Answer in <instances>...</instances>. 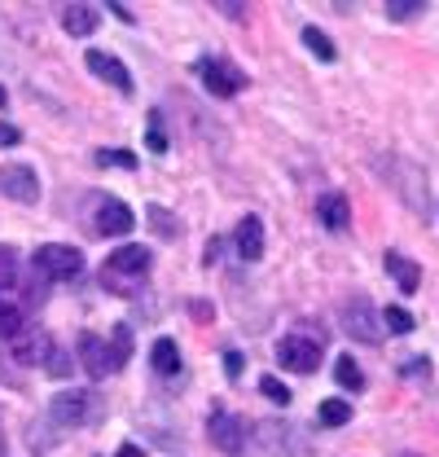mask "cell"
Listing matches in <instances>:
<instances>
[{
	"label": "cell",
	"instance_id": "1",
	"mask_svg": "<svg viewBox=\"0 0 439 457\" xmlns=\"http://www.w3.org/2000/svg\"><path fill=\"white\" fill-rule=\"evenodd\" d=\"M128 356H132V335H128V326H114L110 339H102V335H84V339H79V365H84L93 378L114 374Z\"/></svg>",
	"mask_w": 439,
	"mask_h": 457
},
{
	"label": "cell",
	"instance_id": "2",
	"mask_svg": "<svg viewBox=\"0 0 439 457\" xmlns=\"http://www.w3.org/2000/svg\"><path fill=\"white\" fill-rule=\"evenodd\" d=\"M150 278V251L145 246H119L102 269V286L119 290V295H132L141 290V282Z\"/></svg>",
	"mask_w": 439,
	"mask_h": 457
},
{
	"label": "cell",
	"instance_id": "3",
	"mask_svg": "<svg viewBox=\"0 0 439 457\" xmlns=\"http://www.w3.org/2000/svg\"><path fill=\"white\" fill-rule=\"evenodd\" d=\"M378 171L400 189V198H404L409 212H422L427 216V207H431V198H427V171L418 168V163H409V159H395V154H386L383 163H378Z\"/></svg>",
	"mask_w": 439,
	"mask_h": 457
},
{
	"label": "cell",
	"instance_id": "4",
	"mask_svg": "<svg viewBox=\"0 0 439 457\" xmlns=\"http://www.w3.org/2000/svg\"><path fill=\"white\" fill-rule=\"evenodd\" d=\"M31 269H36L45 282H75V278L84 273V251L62 246V242H49V246H40V251H36Z\"/></svg>",
	"mask_w": 439,
	"mask_h": 457
},
{
	"label": "cell",
	"instance_id": "5",
	"mask_svg": "<svg viewBox=\"0 0 439 457\" xmlns=\"http://www.w3.org/2000/svg\"><path fill=\"white\" fill-rule=\"evenodd\" d=\"M260 436H264V449L273 457H317L312 440L303 436V427H294V422H286V418L260 422Z\"/></svg>",
	"mask_w": 439,
	"mask_h": 457
},
{
	"label": "cell",
	"instance_id": "6",
	"mask_svg": "<svg viewBox=\"0 0 439 457\" xmlns=\"http://www.w3.org/2000/svg\"><path fill=\"white\" fill-rule=\"evenodd\" d=\"M343 330L352 335V339L360 343H383V317H378V308L365 299V295H352L347 303H343Z\"/></svg>",
	"mask_w": 439,
	"mask_h": 457
},
{
	"label": "cell",
	"instance_id": "7",
	"mask_svg": "<svg viewBox=\"0 0 439 457\" xmlns=\"http://www.w3.org/2000/svg\"><path fill=\"white\" fill-rule=\"evenodd\" d=\"M321 352H326V335H286L277 347V361L294 374H312L321 365Z\"/></svg>",
	"mask_w": 439,
	"mask_h": 457
},
{
	"label": "cell",
	"instance_id": "8",
	"mask_svg": "<svg viewBox=\"0 0 439 457\" xmlns=\"http://www.w3.org/2000/svg\"><path fill=\"white\" fill-rule=\"evenodd\" d=\"M194 75L207 84V93H216V97H233V93H242L246 88V75L233 66V62H224V57H203V62H194Z\"/></svg>",
	"mask_w": 439,
	"mask_h": 457
},
{
	"label": "cell",
	"instance_id": "9",
	"mask_svg": "<svg viewBox=\"0 0 439 457\" xmlns=\"http://www.w3.org/2000/svg\"><path fill=\"white\" fill-rule=\"evenodd\" d=\"M207 436H211V445H216L220 453H228V457H242V449H246V422L237 413H228V409H211Z\"/></svg>",
	"mask_w": 439,
	"mask_h": 457
},
{
	"label": "cell",
	"instance_id": "10",
	"mask_svg": "<svg viewBox=\"0 0 439 457\" xmlns=\"http://www.w3.org/2000/svg\"><path fill=\"white\" fill-rule=\"evenodd\" d=\"M0 194L13 198V203H36L40 198V176L27 163H4L0 168Z\"/></svg>",
	"mask_w": 439,
	"mask_h": 457
},
{
	"label": "cell",
	"instance_id": "11",
	"mask_svg": "<svg viewBox=\"0 0 439 457\" xmlns=\"http://www.w3.org/2000/svg\"><path fill=\"white\" fill-rule=\"evenodd\" d=\"M84 62H88V71H93L97 79H106L110 88L132 93V75H128V66H123L114 54H106V49H88V54H84Z\"/></svg>",
	"mask_w": 439,
	"mask_h": 457
},
{
	"label": "cell",
	"instance_id": "12",
	"mask_svg": "<svg viewBox=\"0 0 439 457\" xmlns=\"http://www.w3.org/2000/svg\"><path fill=\"white\" fill-rule=\"evenodd\" d=\"M132 225H137V216L123 203H114V198H106L97 207V216H93V233H102V237H123Z\"/></svg>",
	"mask_w": 439,
	"mask_h": 457
},
{
	"label": "cell",
	"instance_id": "13",
	"mask_svg": "<svg viewBox=\"0 0 439 457\" xmlns=\"http://www.w3.org/2000/svg\"><path fill=\"white\" fill-rule=\"evenodd\" d=\"M88 409H93V396H88V392H62V396H54V404H49L57 427H79V422L88 418Z\"/></svg>",
	"mask_w": 439,
	"mask_h": 457
},
{
	"label": "cell",
	"instance_id": "14",
	"mask_svg": "<svg viewBox=\"0 0 439 457\" xmlns=\"http://www.w3.org/2000/svg\"><path fill=\"white\" fill-rule=\"evenodd\" d=\"M317 220L329 228V233H343V228L352 225V203H347V194H338V189H329L317 198Z\"/></svg>",
	"mask_w": 439,
	"mask_h": 457
},
{
	"label": "cell",
	"instance_id": "15",
	"mask_svg": "<svg viewBox=\"0 0 439 457\" xmlns=\"http://www.w3.org/2000/svg\"><path fill=\"white\" fill-rule=\"evenodd\" d=\"M233 242H237V255H242L246 264H255V260L264 255V220H260V216H242Z\"/></svg>",
	"mask_w": 439,
	"mask_h": 457
},
{
	"label": "cell",
	"instance_id": "16",
	"mask_svg": "<svg viewBox=\"0 0 439 457\" xmlns=\"http://www.w3.org/2000/svg\"><path fill=\"white\" fill-rule=\"evenodd\" d=\"M383 264H386V273L395 278V286H400L404 295H413V290L422 286V269H418V264H413V260H409L404 251H386Z\"/></svg>",
	"mask_w": 439,
	"mask_h": 457
},
{
	"label": "cell",
	"instance_id": "17",
	"mask_svg": "<svg viewBox=\"0 0 439 457\" xmlns=\"http://www.w3.org/2000/svg\"><path fill=\"white\" fill-rule=\"evenodd\" d=\"M57 343L45 335V330H36L31 339H13V356L22 361V365H45L49 361V352H54Z\"/></svg>",
	"mask_w": 439,
	"mask_h": 457
},
{
	"label": "cell",
	"instance_id": "18",
	"mask_svg": "<svg viewBox=\"0 0 439 457\" xmlns=\"http://www.w3.org/2000/svg\"><path fill=\"white\" fill-rule=\"evenodd\" d=\"M27 335V312H22V303H13V299H4L0 295V339L13 343Z\"/></svg>",
	"mask_w": 439,
	"mask_h": 457
},
{
	"label": "cell",
	"instance_id": "19",
	"mask_svg": "<svg viewBox=\"0 0 439 457\" xmlns=\"http://www.w3.org/2000/svg\"><path fill=\"white\" fill-rule=\"evenodd\" d=\"M97 22H102V18H97V9H93V4H70V9L62 13V27H66L70 36H93V31H97Z\"/></svg>",
	"mask_w": 439,
	"mask_h": 457
},
{
	"label": "cell",
	"instance_id": "20",
	"mask_svg": "<svg viewBox=\"0 0 439 457\" xmlns=\"http://www.w3.org/2000/svg\"><path fill=\"white\" fill-rule=\"evenodd\" d=\"M150 365L159 370V374H176L180 370V352H176V343L171 339H159L150 347Z\"/></svg>",
	"mask_w": 439,
	"mask_h": 457
},
{
	"label": "cell",
	"instance_id": "21",
	"mask_svg": "<svg viewBox=\"0 0 439 457\" xmlns=\"http://www.w3.org/2000/svg\"><path fill=\"white\" fill-rule=\"evenodd\" d=\"M317 422L321 427H347L352 422V404L347 400H321V409H317Z\"/></svg>",
	"mask_w": 439,
	"mask_h": 457
},
{
	"label": "cell",
	"instance_id": "22",
	"mask_svg": "<svg viewBox=\"0 0 439 457\" xmlns=\"http://www.w3.org/2000/svg\"><path fill=\"white\" fill-rule=\"evenodd\" d=\"M334 378H338V387H352V392L365 387V374H360V365H356L352 356H338V361H334Z\"/></svg>",
	"mask_w": 439,
	"mask_h": 457
},
{
	"label": "cell",
	"instance_id": "23",
	"mask_svg": "<svg viewBox=\"0 0 439 457\" xmlns=\"http://www.w3.org/2000/svg\"><path fill=\"white\" fill-rule=\"evenodd\" d=\"M303 45L317 54V62H334L338 57V49H334V40H329L321 27H303Z\"/></svg>",
	"mask_w": 439,
	"mask_h": 457
},
{
	"label": "cell",
	"instance_id": "24",
	"mask_svg": "<svg viewBox=\"0 0 439 457\" xmlns=\"http://www.w3.org/2000/svg\"><path fill=\"white\" fill-rule=\"evenodd\" d=\"M383 9H386V18L409 22V18H422V13H427V0H386Z\"/></svg>",
	"mask_w": 439,
	"mask_h": 457
},
{
	"label": "cell",
	"instance_id": "25",
	"mask_svg": "<svg viewBox=\"0 0 439 457\" xmlns=\"http://www.w3.org/2000/svg\"><path fill=\"white\" fill-rule=\"evenodd\" d=\"M383 321H386V330H391V335H413V326H418V321H413V312H404V308H395V303L383 312Z\"/></svg>",
	"mask_w": 439,
	"mask_h": 457
},
{
	"label": "cell",
	"instance_id": "26",
	"mask_svg": "<svg viewBox=\"0 0 439 457\" xmlns=\"http://www.w3.org/2000/svg\"><path fill=\"white\" fill-rule=\"evenodd\" d=\"M13 282H18V251L0 242V290H9Z\"/></svg>",
	"mask_w": 439,
	"mask_h": 457
},
{
	"label": "cell",
	"instance_id": "27",
	"mask_svg": "<svg viewBox=\"0 0 439 457\" xmlns=\"http://www.w3.org/2000/svg\"><path fill=\"white\" fill-rule=\"evenodd\" d=\"M97 163L102 168H137V154L132 150H97Z\"/></svg>",
	"mask_w": 439,
	"mask_h": 457
},
{
	"label": "cell",
	"instance_id": "28",
	"mask_svg": "<svg viewBox=\"0 0 439 457\" xmlns=\"http://www.w3.org/2000/svg\"><path fill=\"white\" fill-rule=\"evenodd\" d=\"M260 392L273 400V404H290V387H286L281 378H273V374H269V378H260Z\"/></svg>",
	"mask_w": 439,
	"mask_h": 457
},
{
	"label": "cell",
	"instance_id": "29",
	"mask_svg": "<svg viewBox=\"0 0 439 457\" xmlns=\"http://www.w3.org/2000/svg\"><path fill=\"white\" fill-rule=\"evenodd\" d=\"M150 220L159 225V237H180V220H171L163 207H150Z\"/></svg>",
	"mask_w": 439,
	"mask_h": 457
},
{
	"label": "cell",
	"instance_id": "30",
	"mask_svg": "<svg viewBox=\"0 0 439 457\" xmlns=\"http://www.w3.org/2000/svg\"><path fill=\"white\" fill-rule=\"evenodd\" d=\"M150 150L154 154H167V132H163V114H150Z\"/></svg>",
	"mask_w": 439,
	"mask_h": 457
},
{
	"label": "cell",
	"instance_id": "31",
	"mask_svg": "<svg viewBox=\"0 0 439 457\" xmlns=\"http://www.w3.org/2000/svg\"><path fill=\"white\" fill-rule=\"evenodd\" d=\"M45 370H49L54 378H66V374H70V356H66L62 347H54V352H49V361H45Z\"/></svg>",
	"mask_w": 439,
	"mask_h": 457
},
{
	"label": "cell",
	"instance_id": "32",
	"mask_svg": "<svg viewBox=\"0 0 439 457\" xmlns=\"http://www.w3.org/2000/svg\"><path fill=\"white\" fill-rule=\"evenodd\" d=\"M224 370L228 378H242V352H224Z\"/></svg>",
	"mask_w": 439,
	"mask_h": 457
},
{
	"label": "cell",
	"instance_id": "33",
	"mask_svg": "<svg viewBox=\"0 0 439 457\" xmlns=\"http://www.w3.org/2000/svg\"><path fill=\"white\" fill-rule=\"evenodd\" d=\"M216 9L228 18H246V4H237V0H216Z\"/></svg>",
	"mask_w": 439,
	"mask_h": 457
},
{
	"label": "cell",
	"instance_id": "34",
	"mask_svg": "<svg viewBox=\"0 0 439 457\" xmlns=\"http://www.w3.org/2000/svg\"><path fill=\"white\" fill-rule=\"evenodd\" d=\"M404 374H409V378H427L431 365H427V361H404Z\"/></svg>",
	"mask_w": 439,
	"mask_h": 457
},
{
	"label": "cell",
	"instance_id": "35",
	"mask_svg": "<svg viewBox=\"0 0 439 457\" xmlns=\"http://www.w3.org/2000/svg\"><path fill=\"white\" fill-rule=\"evenodd\" d=\"M18 141H22V132L9 128V123H0V145H18Z\"/></svg>",
	"mask_w": 439,
	"mask_h": 457
},
{
	"label": "cell",
	"instance_id": "36",
	"mask_svg": "<svg viewBox=\"0 0 439 457\" xmlns=\"http://www.w3.org/2000/svg\"><path fill=\"white\" fill-rule=\"evenodd\" d=\"M216 255H220V237H211V242H207V251H203V260H207V264H216Z\"/></svg>",
	"mask_w": 439,
	"mask_h": 457
},
{
	"label": "cell",
	"instance_id": "37",
	"mask_svg": "<svg viewBox=\"0 0 439 457\" xmlns=\"http://www.w3.org/2000/svg\"><path fill=\"white\" fill-rule=\"evenodd\" d=\"M114 457H145V449H141V445H123Z\"/></svg>",
	"mask_w": 439,
	"mask_h": 457
},
{
	"label": "cell",
	"instance_id": "38",
	"mask_svg": "<svg viewBox=\"0 0 439 457\" xmlns=\"http://www.w3.org/2000/svg\"><path fill=\"white\" fill-rule=\"evenodd\" d=\"M110 9H114V13H119V18H123V22H137V18H132V9H128V4H119V0H114V4H110Z\"/></svg>",
	"mask_w": 439,
	"mask_h": 457
},
{
	"label": "cell",
	"instance_id": "39",
	"mask_svg": "<svg viewBox=\"0 0 439 457\" xmlns=\"http://www.w3.org/2000/svg\"><path fill=\"white\" fill-rule=\"evenodd\" d=\"M4 106H9V93H4V88H0V111H4Z\"/></svg>",
	"mask_w": 439,
	"mask_h": 457
},
{
	"label": "cell",
	"instance_id": "40",
	"mask_svg": "<svg viewBox=\"0 0 439 457\" xmlns=\"http://www.w3.org/2000/svg\"><path fill=\"white\" fill-rule=\"evenodd\" d=\"M0 457H4V436H0Z\"/></svg>",
	"mask_w": 439,
	"mask_h": 457
},
{
	"label": "cell",
	"instance_id": "41",
	"mask_svg": "<svg viewBox=\"0 0 439 457\" xmlns=\"http://www.w3.org/2000/svg\"><path fill=\"white\" fill-rule=\"evenodd\" d=\"M400 457H418V453H400Z\"/></svg>",
	"mask_w": 439,
	"mask_h": 457
}]
</instances>
